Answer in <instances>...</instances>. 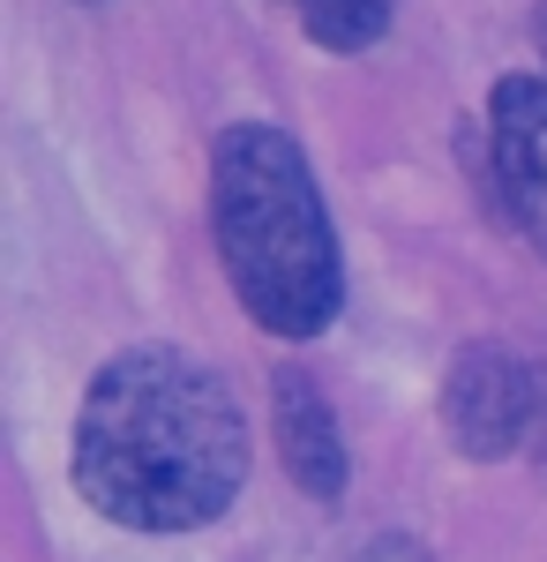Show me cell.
Masks as SVG:
<instances>
[{"label": "cell", "mask_w": 547, "mask_h": 562, "mask_svg": "<svg viewBox=\"0 0 547 562\" xmlns=\"http://www.w3.org/2000/svg\"><path fill=\"white\" fill-rule=\"evenodd\" d=\"M533 31H540V60H547V8H540V15H533Z\"/></svg>", "instance_id": "7"}, {"label": "cell", "mask_w": 547, "mask_h": 562, "mask_svg": "<svg viewBox=\"0 0 547 562\" xmlns=\"http://www.w3.org/2000/svg\"><path fill=\"white\" fill-rule=\"evenodd\" d=\"M248 487V413L211 360L127 346L76 405V495L121 532H203Z\"/></svg>", "instance_id": "1"}, {"label": "cell", "mask_w": 547, "mask_h": 562, "mask_svg": "<svg viewBox=\"0 0 547 562\" xmlns=\"http://www.w3.org/2000/svg\"><path fill=\"white\" fill-rule=\"evenodd\" d=\"M211 233L233 301L270 338H323L345 307L337 225L315 166L278 121H233L211 143Z\"/></svg>", "instance_id": "2"}, {"label": "cell", "mask_w": 547, "mask_h": 562, "mask_svg": "<svg viewBox=\"0 0 547 562\" xmlns=\"http://www.w3.org/2000/svg\"><path fill=\"white\" fill-rule=\"evenodd\" d=\"M293 15L323 53H368V45H382L398 0H293Z\"/></svg>", "instance_id": "6"}, {"label": "cell", "mask_w": 547, "mask_h": 562, "mask_svg": "<svg viewBox=\"0 0 547 562\" xmlns=\"http://www.w3.org/2000/svg\"><path fill=\"white\" fill-rule=\"evenodd\" d=\"M443 428L465 458L495 465L517 458L533 435L547 428V368L525 360L517 346H465L443 375Z\"/></svg>", "instance_id": "3"}, {"label": "cell", "mask_w": 547, "mask_h": 562, "mask_svg": "<svg viewBox=\"0 0 547 562\" xmlns=\"http://www.w3.org/2000/svg\"><path fill=\"white\" fill-rule=\"evenodd\" d=\"M488 166L517 233L547 262V76H503L488 98Z\"/></svg>", "instance_id": "4"}, {"label": "cell", "mask_w": 547, "mask_h": 562, "mask_svg": "<svg viewBox=\"0 0 547 562\" xmlns=\"http://www.w3.org/2000/svg\"><path fill=\"white\" fill-rule=\"evenodd\" d=\"M270 420H278V458H286V480H293L308 503H337L345 480H353V450H345V428H337L331 397L315 375L286 368L278 390H270Z\"/></svg>", "instance_id": "5"}]
</instances>
